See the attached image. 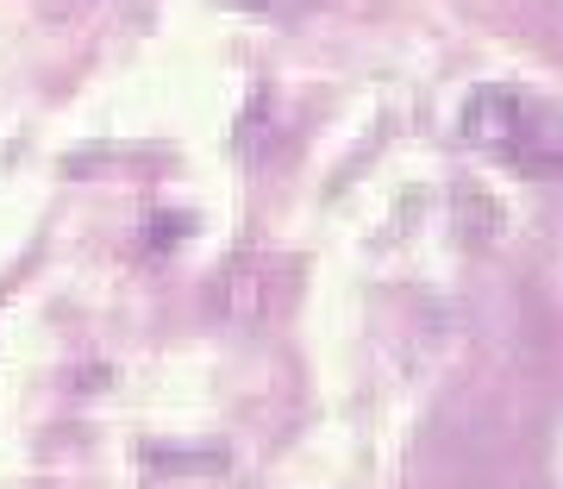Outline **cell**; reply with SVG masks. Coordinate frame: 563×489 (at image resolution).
I'll use <instances>...</instances> for the list:
<instances>
[{"label":"cell","mask_w":563,"mask_h":489,"mask_svg":"<svg viewBox=\"0 0 563 489\" xmlns=\"http://www.w3.org/2000/svg\"><path fill=\"white\" fill-rule=\"evenodd\" d=\"M526 132V107L514 88H476L463 101V139L470 144H488V151H507V144Z\"/></svg>","instance_id":"cell-1"},{"label":"cell","mask_w":563,"mask_h":489,"mask_svg":"<svg viewBox=\"0 0 563 489\" xmlns=\"http://www.w3.org/2000/svg\"><path fill=\"white\" fill-rule=\"evenodd\" d=\"M144 465L151 470H225V452L220 446H151L144 452Z\"/></svg>","instance_id":"cell-2"},{"label":"cell","mask_w":563,"mask_h":489,"mask_svg":"<svg viewBox=\"0 0 563 489\" xmlns=\"http://www.w3.org/2000/svg\"><path fill=\"white\" fill-rule=\"evenodd\" d=\"M188 232H195V220H188V214H169V207H163V214H151V226H144L151 251H176Z\"/></svg>","instance_id":"cell-3"},{"label":"cell","mask_w":563,"mask_h":489,"mask_svg":"<svg viewBox=\"0 0 563 489\" xmlns=\"http://www.w3.org/2000/svg\"><path fill=\"white\" fill-rule=\"evenodd\" d=\"M257 144H263V95L251 101V113H244V126H239V151L244 157H257Z\"/></svg>","instance_id":"cell-4"},{"label":"cell","mask_w":563,"mask_h":489,"mask_svg":"<svg viewBox=\"0 0 563 489\" xmlns=\"http://www.w3.org/2000/svg\"><path fill=\"white\" fill-rule=\"evenodd\" d=\"M88 7H95V0H44V20H76Z\"/></svg>","instance_id":"cell-5"},{"label":"cell","mask_w":563,"mask_h":489,"mask_svg":"<svg viewBox=\"0 0 563 489\" xmlns=\"http://www.w3.org/2000/svg\"><path fill=\"white\" fill-rule=\"evenodd\" d=\"M220 7H239V13H269L276 0H220Z\"/></svg>","instance_id":"cell-6"}]
</instances>
